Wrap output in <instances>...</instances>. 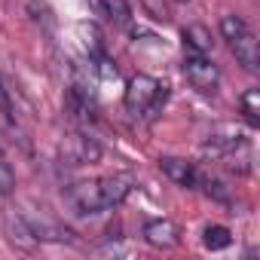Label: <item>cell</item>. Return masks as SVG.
<instances>
[{
    "label": "cell",
    "mask_w": 260,
    "mask_h": 260,
    "mask_svg": "<svg viewBox=\"0 0 260 260\" xmlns=\"http://www.w3.org/2000/svg\"><path fill=\"white\" fill-rule=\"evenodd\" d=\"M144 242L153 248H175L181 242V230L175 220L159 217V220H147L144 223Z\"/></svg>",
    "instance_id": "obj_5"
},
{
    "label": "cell",
    "mask_w": 260,
    "mask_h": 260,
    "mask_svg": "<svg viewBox=\"0 0 260 260\" xmlns=\"http://www.w3.org/2000/svg\"><path fill=\"white\" fill-rule=\"evenodd\" d=\"M7 226H10V242H13V245H22V248H34V245H37V236L31 233L28 217L10 211V214H7Z\"/></svg>",
    "instance_id": "obj_8"
},
{
    "label": "cell",
    "mask_w": 260,
    "mask_h": 260,
    "mask_svg": "<svg viewBox=\"0 0 260 260\" xmlns=\"http://www.w3.org/2000/svg\"><path fill=\"white\" fill-rule=\"evenodd\" d=\"M98 144L92 141V138H83V135H77V138H71V144H68V159H71V166H83V162H95L98 159Z\"/></svg>",
    "instance_id": "obj_7"
},
{
    "label": "cell",
    "mask_w": 260,
    "mask_h": 260,
    "mask_svg": "<svg viewBox=\"0 0 260 260\" xmlns=\"http://www.w3.org/2000/svg\"><path fill=\"white\" fill-rule=\"evenodd\" d=\"M132 190V181L128 178H95V181H80V184H71L68 187V202L74 211L80 214H98V211H107V208H116L122 205V199Z\"/></svg>",
    "instance_id": "obj_1"
},
{
    "label": "cell",
    "mask_w": 260,
    "mask_h": 260,
    "mask_svg": "<svg viewBox=\"0 0 260 260\" xmlns=\"http://www.w3.org/2000/svg\"><path fill=\"white\" fill-rule=\"evenodd\" d=\"M104 13H107V19H110L113 25H119V28H128V25H132V7H128L125 0H104Z\"/></svg>",
    "instance_id": "obj_10"
},
{
    "label": "cell",
    "mask_w": 260,
    "mask_h": 260,
    "mask_svg": "<svg viewBox=\"0 0 260 260\" xmlns=\"http://www.w3.org/2000/svg\"><path fill=\"white\" fill-rule=\"evenodd\" d=\"M230 242H233V233L226 226H205V233H202V245L208 251H223V248H230Z\"/></svg>",
    "instance_id": "obj_11"
},
{
    "label": "cell",
    "mask_w": 260,
    "mask_h": 260,
    "mask_svg": "<svg viewBox=\"0 0 260 260\" xmlns=\"http://www.w3.org/2000/svg\"><path fill=\"white\" fill-rule=\"evenodd\" d=\"M16 187V175H13V166L7 162V156L0 153V196H10Z\"/></svg>",
    "instance_id": "obj_14"
},
{
    "label": "cell",
    "mask_w": 260,
    "mask_h": 260,
    "mask_svg": "<svg viewBox=\"0 0 260 260\" xmlns=\"http://www.w3.org/2000/svg\"><path fill=\"white\" fill-rule=\"evenodd\" d=\"M159 169H162V175H166L169 181H175L178 187H196L199 172H196L193 162L178 159V156H162V159H159Z\"/></svg>",
    "instance_id": "obj_6"
},
{
    "label": "cell",
    "mask_w": 260,
    "mask_h": 260,
    "mask_svg": "<svg viewBox=\"0 0 260 260\" xmlns=\"http://www.w3.org/2000/svg\"><path fill=\"white\" fill-rule=\"evenodd\" d=\"M242 31H248V25H245V19L242 16H223L220 19V34H223V40H233V37H239Z\"/></svg>",
    "instance_id": "obj_13"
},
{
    "label": "cell",
    "mask_w": 260,
    "mask_h": 260,
    "mask_svg": "<svg viewBox=\"0 0 260 260\" xmlns=\"http://www.w3.org/2000/svg\"><path fill=\"white\" fill-rule=\"evenodd\" d=\"M175 4H187V0H175Z\"/></svg>",
    "instance_id": "obj_15"
},
{
    "label": "cell",
    "mask_w": 260,
    "mask_h": 260,
    "mask_svg": "<svg viewBox=\"0 0 260 260\" xmlns=\"http://www.w3.org/2000/svg\"><path fill=\"white\" fill-rule=\"evenodd\" d=\"M184 77H187V83H190L193 89H199V92H205V95L217 92V86H220V71H217V64H214L208 55H199V52H190V55L184 58Z\"/></svg>",
    "instance_id": "obj_3"
},
{
    "label": "cell",
    "mask_w": 260,
    "mask_h": 260,
    "mask_svg": "<svg viewBox=\"0 0 260 260\" xmlns=\"http://www.w3.org/2000/svg\"><path fill=\"white\" fill-rule=\"evenodd\" d=\"M242 113L248 119V125H260V89H248L242 95Z\"/></svg>",
    "instance_id": "obj_12"
},
{
    "label": "cell",
    "mask_w": 260,
    "mask_h": 260,
    "mask_svg": "<svg viewBox=\"0 0 260 260\" xmlns=\"http://www.w3.org/2000/svg\"><path fill=\"white\" fill-rule=\"evenodd\" d=\"M169 92L166 86L150 77V74H135L132 80L125 83V95H122V104L128 113H135V116H153L162 104H166Z\"/></svg>",
    "instance_id": "obj_2"
},
{
    "label": "cell",
    "mask_w": 260,
    "mask_h": 260,
    "mask_svg": "<svg viewBox=\"0 0 260 260\" xmlns=\"http://www.w3.org/2000/svg\"><path fill=\"white\" fill-rule=\"evenodd\" d=\"M226 43H230L236 61H239L248 74H257V71H260V46H257V37H254L251 31H242L239 37H233V40H226Z\"/></svg>",
    "instance_id": "obj_4"
},
{
    "label": "cell",
    "mask_w": 260,
    "mask_h": 260,
    "mask_svg": "<svg viewBox=\"0 0 260 260\" xmlns=\"http://www.w3.org/2000/svg\"><path fill=\"white\" fill-rule=\"evenodd\" d=\"M184 43L190 52H199V55H208L211 52V31L205 25H187L184 28Z\"/></svg>",
    "instance_id": "obj_9"
}]
</instances>
